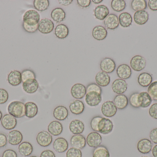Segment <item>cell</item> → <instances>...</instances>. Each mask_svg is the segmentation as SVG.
<instances>
[{"label":"cell","mask_w":157,"mask_h":157,"mask_svg":"<svg viewBox=\"0 0 157 157\" xmlns=\"http://www.w3.org/2000/svg\"><path fill=\"white\" fill-rule=\"evenodd\" d=\"M86 144V138L82 135H75L71 138V145L74 148L81 150L85 148Z\"/></svg>","instance_id":"5bb4252c"},{"label":"cell","mask_w":157,"mask_h":157,"mask_svg":"<svg viewBox=\"0 0 157 157\" xmlns=\"http://www.w3.org/2000/svg\"><path fill=\"white\" fill-rule=\"evenodd\" d=\"M137 81L141 86L147 87L152 84L153 77L150 74L147 73H143L139 75Z\"/></svg>","instance_id":"d6a6232c"},{"label":"cell","mask_w":157,"mask_h":157,"mask_svg":"<svg viewBox=\"0 0 157 157\" xmlns=\"http://www.w3.org/2000/svg\"><path fill=\"white\" fill-rule=\"evenodd\" d=\"M34 7L38 11L43 12L47 10L49 6L48 0H35L33 2Z\"/></svg>","instance_id":"ab89813d"},{"label":"cell","mask_w":157,"mask_h":157,"mask_svg":"<svg viewBox=\"0 0 157 157\" xmlns=\"http://www.w3.org/2000/svg\"><path fill=\"white\" fill-rule=\"evenodd\" d=\"M90 0H77V2L80 7L86 8L90 6L91 3Z\"/></svg>","instance_id":"11a10c76"},{"label":"cell","mask_w":157,"mask_h":157,"mask_svg":"<svg viewBox=\"0 0 157 157\" xmlns=\"http://www.w3.org/2000/svg\"><path fill=\"white\" fill-rule=\"evenodd\" d=\"M40 157H56V156L51 150H46L41 153Z\"/></svg>","instance_id":"9f6ffc18"},{"label":"cell","mask_w":157,"mask_h":157,"mask_svg":"<svg viewBox=\"0 0 157 157\" xmlns=\"http://www.w3.org/2000/svg\"><path fill=\"white\" fill-rule=\"evenodd\" d=\"M7 110L9 114L16 118H21L25 116V106L21 101L11 102L8 105Z\"/></svg>","instance_id":"6da1fadb"},{"label":"cell","mask_w":157,"mask_h":157,"mask_svg":"<svg viewBox=\"0 0 157 157\" xmlns=\"http://www.w3.org/2000/svg\"><path fill=\"white\" fill-rule=\"evenodd\" d=\"M108 35V32L105 28L101 26H98L93 28L92 31V37L97 40L105 39Z\"/></svg>","instance_id":"d4e9b609"},{"label":"cell","mask_w":157,"mask_h":157,"mask_svg":"<svg viewBox=\"0 0 157 157\" xmlns=\"http://www.w3.org/2000/svg\"><path fill=\"white\" fill-rule=\"evenodd\" d=\"M7 141L6 135L2 133H0V148L5 147L7 145Z\"/></svg>","instance_id":"db71d44e"},{"label":"cell","mask_w":157,"mask_h":157,"mask_svg":"<svg viewBox=\"0 0 157 157\" xmlns=\"http://www.w3.org/2000/svg\"><path fill=\"white\" fill-rule=\"evenodd\" d=\"M100 67L102 72L106 73H111L115 70L116 64L111 58L106 57L101 60Z\"/></svg>","instance_id":"30bf717a"},{"label":"cell","mask_w":157,"mask_h":157,"mask_svg":"<svg viewBox=\"0 0 157 157\" xmlns=\"http://www.w3.org/2000/svg\"><path fill=\"white\" fill-rule=\"evenodd\" d=\"M104 24L108 29H115L119 26V18L114 14H110L104 19Z\"/></svg>","instance_id":"d6986e66"},{"label":"cell","mask_w":157,"mask_h":157,"mask_svg":"<svg viewBox=\"0 0 157 157\" xmlns=\"http://www.w3.org/2000/svg\"><path fill=\"white\" fill-rule=\"evenodd\" d=\"M116 73L119 78L125 80L130 78L132 76V69L128 65H121L117 68Z\"/></svg>","instance_id":"ffe728a7"},{"label":"cell","mask_w":157,"mask_h":157,"mask_svg":"<svg viewBox=\"0 0 157 157\" xmlns=\"http://www.w3.org/2000/svg\"><path fill=\"white\" fill-rule=\"evenodd\" d=\"M18 151L21 155L24 157H28L32 154L33 147L30 143L24 142L19 145Z\"/></svg>","instance_id":"1f68e13d"},{"label":"cell","mask_w":157,"mask_h":157,"mask_svg":"<svg viewBox=\"0 0 157 157\" xmlns=\"http://www.w3.org/2000/svg\"><path fill=\"white\" fill-rule=\"evenodd\" d=\"M53 115L56 120L63 121L68 118L69 111L67 108L64 106H58L54 109Z\"/></svg>","instance_id":"7402d4cb"},{"label":"cell","mask_w":157,"mask_h":157,"mask_svg":"<svg viewBox=\"0 0 157 157\" xmlns=\"http://www.w3.org/2000/svg\"><path fill=\"white\" fill-rule=\"evenodd\" d=\"M101 112L105 117L111 118L115 116L117 108L113 101L108 100L104 102L101 106Z\"/></svg>","instance_id":"277c9868"},{"label":"cell","mask_w":157,"mask_h":157,"mask_svg":"<svg viewBox=\"0 0 157 157\" xmlns=\"http://www.w3.org/2000/svg\"><path fill=\"white\" fill-rule=\"evenodd\" d=\"M69 129L71 132L73 134H80L84 131L85 125L82 121L79 120H74L70 123Z\"/></svg>","instance_id":"44dd1931"},{"label":"cell","mask_w":157,"mask_h":157,"mask_svg":"<svg viewBox=\"0 0 157 157\" xmlns=\"http://www.w3.org/2000/svg\"></svg>","instance_id":"e7e4bbea"},{"label":"cell","mask_w":157,"mask_h":157,"mask_svg":"<svg viewBox=\"0 0 157 157\" xmlns=\"http://www.w3.org/2000/svg\"><path fill=\"white\" fill-rule=\"evenodd\" d=\"M69 108L73 114L78 115L83 113L85 110V105L81 100H76L71 102Z\"/></svg>","instance_id":"4316f807"},{"label":"cell","mask_w":157,"mask_h":157,"mask_svg":"<svg viewBox=\"0 0 157 157\" xmlns=\"http://www.w3.org/2000/svg\"><path fill=\"white\" fill-rule=\"evenodd\" d=\"M95 80L97 84L99 86L106 87L109 84L110 77L108 73L101 71L96 74Z\"/></svg>","instance_id":"cb8c5ba5"},{"label":"cell","mask_w":157,"mask_h":157,"mask_svg":"<svg viewBox=\"0 0 157 157\" xmlns=\"http://www.w3.org/2000/svg\"><path fill=\"white\" fill-rule=\"evenodd\" d=\"M152 154L154 157H157V144L155 145L152 149Z\"/></svg>","instance_id":"91938a15"},{"label":"cell","mask_w":157,"mask_h":157,"mask_svg":"<svg viewBox=\"0 0 157 157\" xmlns=\"http://www.w3.org/2000/svg\"><path fill=\"white\" fill-rule=\"evenodd\" d=\"M25 116L27 118H33L37 114L38 108L36 103L33 102H28L25 104Z\"/></svg>","instance_id":"836d02e7"},{"label":"cell","mask_w":157,"mask_h":157,"mask_svg":"<svg viewBox=\"0 0 157 157\" xmlns=\"http://www.w3.org/2000/svg\"><path fill=\"white\" fill-rule=\"evenodd\" d=\"M22 82H24L28 79H36V76L33 71L29 69L24 70L21 73Z\"/></svg>","instance_id":"7bdbcfd3"},{"label":"cell","mask_w":157,"mask_h":157,"mask_svg":"<svg viewBox=\"0 0 157 157\" xmlns=\"http://www.w3.org/2000/svg\"><path fill=\"white\" fill-rule=\"evenodd\" d=\"M52 135L47 131H42L37 135V143L42 147H47L50 145L52 143Z\"/></svg>","instance_id":"8992f818"},{"label":"cell","mask_w":157,"mask_h":157,"mask_svg":"<svg viewBox=\"0 0 157 157\" xmlns=\"http://www.w3.org/2000/svg\"><path fill=\"white\" fill-rule=\"evenodd\" d=\"M109 9L107 6L103 5L98 6L94 9V16L97 19L102 20L109 15Z\"/></svg>","instance_id":"f1b7e54d"},{"label":"cell","mask_w":157,"mask_h":157,"mask_svg":"<svg viewBox=\"0 0 157 157\" xmlns=\"http://www.w3.org/2000/svg\"><path fill=\"white\" fill-rule=\"evenodd\" d=\"M2 112L0 111V121L2 120Z\"/></svg>","instance_id":"6125c7cd"},{"label":"cell","mask_w":157,"mask_h":157,"mask_svg":"<svg viewBox=\"0 0 157 157\" xmlns=\"http://www.w3.org/2000/svg\"><path fill=\"white\" fill-rule=\"evenodd\" d=\"M59 4L64 6H68L72 3L73 0H59Z\"/></svg>","instance_id":"680465c9"},{"label":"cell","mask_w":157,"mask_h":157,"mask_svg":"<svg viewBox=\"0 0 157 157\" xmlns=\"http://www.w3.org/2000/svg\"><path fill=\"white\" fill-rule=\"evenodd\" d=\"M131 7L136 12L144 10L147 7V3L145 0H133L131 3Z\"/></svg>","instance_id":"f35d334b"},{"label":"cell","mask_w":157,"mask_h":157,"mask_svg":"<svg viewBox=\"0 0 157 157\" xmlns=\"http://www.w3.org/2000/svg\"><path fill=\"white\" fill-rule=\"evenodd\" d=\"M54 24L53 21L48 18H43L40 20L38 24V29L40 33L49 34L54 29Z\"/></svg>","instance_id":"9c48e42d"},{"label":"cell","mask_w":157,"mask_h":157,"mask_svg":"<svg viewBox=\"0 0 157 157\" xmlns=\"http://www.w3.org/2000/svg\"><path fill=\"white\" fill-rule=\"evenodd\" d=\"M102 118V117H101V116H96V117L92 118V120H91L90 123V127L94 131L97 132H98V124L99 122Z\"/></svg>","instance_id":"7dc6e473"},{"label":"cell","mask_w":157,"mask_h":157,"mask_svg":"<svg viewBox=\"0 0 157 157\" xmlns=\"http://www.w3.org/2000/svg\"><path fill=\"white\" fill-rule=\"evenodd\" d=\"M82 154L80 149L71 147L66 153V157H82Z\"/></svg>","instance_id":"f6af8a7d"},{"label":"cell","mask_w":157,"mask_h":157,"mask_svg":"<svg viewBox=\"0 0 157 157\" xmlns=\"http://www.w3.org/2000/svg\"><path fill=\"white\" fill-rule=\"evenodd\" d=\"M149 14L145 10L136 11L134 14V20L137 25H144L148 21Z\"/></svg>","instance_id":"603a6c76"},{"label":"cell","mask_w":157,"mask_h":157,"mask_svg":"<svg viewBox=\"0 0 157 157\" xmlns=\"http://www.w3.org/2000/svg\"><path fill=\"white\" fill-rule=\"evenodd\" d=\"M39 88V84L36 79H28L23 83V88L28 94H33Z\"/></svg>","instance_id":"e0dca14e"},{"label":"cell","mask_w":157,"mask_h":157,"mask_svg":"<svg viewBox=\"0 0 157 157\" xmlns=\"http://www.w3.org/2000/svg\"><path fill=\"white\" fill-rule=\"evenodd\" d=\"M92 157H110V153L106 147L99 146L93 150Z\"/></svg>","instance_id":"74e56055"},{"label":"cell","mask_w":157,"mask_h":157,"mask_svg":"<svg viewBox=\"0 0 157 157\" xmlns=\"http://www.w3.org/2000/svg\"><path fill=\"white\" fill-rule=\"evenodd\" d=\"M40 21V15L37 11L29 10L26 11L23 16V22L29 25L36 26L38 25Z\"/></svg>","instance_id":"7a4b0ae2"},{"label":"cell","mask_w":157,"mask_h":157,"mask_svg":"<svg viewBox=\"0 0 157 157\" xmlns=\"http://www.w3.org/2000/svg\"><path fill=\"white\" fill-rule=\"evenodd\" d=\"M113 102L117 109L123 110L128 106L129 100L126 96L121 94L117 95L114 97Z\"/></svg>","instance_id":"f546056e"},{"label":"cell","mask_w":157,"mask_h":157,"mask_svg":"<svg viewBox=\"0 0 157 157\" xmlns=\"http://www.w3.org/2000/svg\"><path fill=\"white\" fill-rule=\"evenodd\" d=\"M101 95L95 91H90L86 94L85 100L90 107H94L98 106L101 101Z\"/></svg>","instance_id":"5b68a950"},{"label":"cell","mask_w":157,"mask_h":157,"mask_svg":"<svg viewBox=\"0 0 157 157\" xmlns=\"http://www.w3.org/2000/svg\"><path fill=\"white\" fill-rule=\"evenodd\" d=\"M148 6L152 11H157V0H149Z\"/></svg>","instance_id":"6f0895ef"},{"label":"cell","mask_w":157,"mask_h":157,"mask_svg":"<svg viewBox=\"0 0 157 157\" xmlns=\"http://www.w3.org/2000/svg\"><path fill=\"white\" fill-rule=\"evenodd\" d=\"M2 157H17V154L12 149H7L3 153Z\"/></svg>","instance_id":"816d5d0a"},{"label":"cell","mask_w":157,"mask_h":157,"mask_svg":"<svg viewBox=\"0 0 157 157\" xmlns=\"http://www.w3.org/2000/svg\"><path fill=\"white\" fill-rule=\"evenodd\" d=\"M153 144L149 139H142L137 143V148L138 151L141 154H149L152 149Z\"/></svg>","instance_id":"2e32d148"},{"label":"cell","mask_w":157,"mask_h":157,"mask_svg":"<svg viewBox=\"0 0 157 157\" xmlns=\"http://www.w3.org/2000/svg\"><path fill=\"white\" fill-rule=\"evenodd\" d=\"M71 94L73 97L76 99H81L86 94V87L81 84H76L72 87Z\"/></svg>","instance_id":"4fadbf2b"},{"label":"cell","mask_w":157,"mask_h":157,"mask_svg":"<svg viewBox=\"0 0 157 157\" xmlns=\"http://www.w3.org/2000/svg\"><path fill=\"white\" fill-rule=\"evenodd\" d=\"M118 18L119 23L123 27H128L132 25V15L127 12L121 13Z\"/></svg>","instance_id":"8d00e7d4"},{"label":"cell","mask_w":157,"mask_h":157,"mask_svg":"<svg viewBox=\"0 0 157 157\" xmlns=\"http://www.w3.org/2000/svg\"><path fill=\"white\" fill-rule=\"evenodd\" d=\"M147 93L151 97L152 100L157 101V81L153 82L148 86Z\"/></svg>","instance_id":"b9f144b4"},{"label":"cell","mask_w":157,"mask_h":157,"mask_svg":"<svg viewBox=\"0 0 157 157\" xmlns=\"http://www.w3.org/2000/svg\"><path fill=\"white\" fill-rule=\"evenodd\" d=\"M111 6L115 12H121L126 7V2L124 0H113L111 3Z\"/></svg>","instance_id":"60d3db41"},{"label":"cell","mask_w":157,"mask_h":157,"mask_svg":"<svg viewBox=\"0 0 157 157\" xmlns=\"http://www.w3.org/2000/svg\"><path fill=\"white\" fill-rule=\"evenodd\" d=\"M69 30L68 27L64 24L58 25L55 29V36L58 38L63 39L68 37Z\"/></svg>","instance_id":"e575fe53"},{"label":"cell","mask_w":157,"mask_h":157,"mask_svg":"<svg viewBox=\"0 0 157 157\" xmlns=\"http://www.w3.org/2000/svg\"><path fill=\"white\" fill-rule=\"evenodd\" d=\"M8 99V94L3 88H0V104H3Z\"/></svg>","instance_id":"c3c4849f"},{"label":"cell","mask_w":157,"mask_h":157,"mask_svg":"<svg viewBox=\"0 0 157 157\" xmlns=\"http://www.w3.org/2000/svg\"><path fill=\"white\" fill-rule=\"evenodd\" d=\"M23 27L24 29L29 33H34L37 30L38 25L36 26H29L23 22Z\"/></svg>","instance_id":"681fc988"},{"label":"cell","mask_w":157,"mask_h":157,"mask_svg":"<svg viewBox=\"0 0 157 157\" xmlns=\"http://www.w3.org/2000/svg\"><path fill=\"white\" fill-rule=\"evenodd\" d=\"M149 138L154 143L157 144V128L151 130L149 135Z\"/></svg>","instance_id":"f5cc1de1"},{"label":"cell","mask_w":157,"mask_h":157,"mask_svg":"<svg viewBox=\"0 0 157 157\" xmlns=\"http://www.w3.org/2000/svg\"><path fill=\"white\" fill-rule=\"evenodd\" d=\"M138 100L140 108H144L149 107L152 102V98L148 93L146 92L139 93Z\"/></svg>","instance_id":"4dcf8cb0"},{"label":"cell","mask_w":157,"mask_h":157,"mask_svg":"<svg viewBox=\"0 0 157 157\" xmlns=\"http://www.w3.org/2000/svg\"><path fill=\"white\" fill-rule=\"evenodd\" d=\"M112 122L109 119L102 118L98 124V132L103 135H107L111 132L113 129Z\"/></svg>","instance_id":"52a82bcc"},{"label":"cell","mask_w":157,"mask_h":157,"mask_svg":"<svg viewBox=\"0 0 157 157\" xmlns=\"http://www.w3.org/2000/svg\"><path fill=\"white\" fill-rule=\"evenodd\" d=\"M86 89V93L90 91H95L101 94V92H102L101 87L95 83H91L88 85Z\"/></svg>","instance_id":"bcb514c9"},{"label":"cell","mask_w":157,"mask_h":157,"mask_svg":"<svg viewBox=\"0 0 157 157\" xmlns=\"http://www.w3.org/2000/svg\"><path fill=\"white\" fill-rule=\"evenodd\" d=\"M86 142L90 147L96 148L100 146L102 143V137L97 132H92L88 135Z\"/></svg>","instance_id":"ba28073f"},{"label":"cell","mask_w":157,"mask_h":157,"mask_svg":"<svg viewBox=\"0 0 157 157\" xmlns=\"http://www.w3.org/2000/svg\"><path fill=\"white\" fill-rule=\"evenodd\" d=\"M7 81L13 86H18L22 81L21 73L18 71H11L8 74Z\"/></svg>","instance_id":"484cf974"},{"label":"cell","mask_w":157,"mask_h":157,"mask_svg":"<svg viewBox=\"0 0 157 157\" xmlns=\"http://www.w3.org/2000/svg\"><path fill=\"white\" fill-rule=\"evenodd\" d=\"M139 94V93L137 92L133 93L129 97V102L130 105L135 108H140L138 100Z\"/></svg>","instance_id":"ee69618b"},{"label":"cell","mask_w":157,"mask_h":157,"mask_svg":"<svg viewBox=\"0 0 157 157\" xmlns=\"http://www.w3.org/2000/svg\"><path fill=\"white\" fill-rule=\"evenodd\" d=\"M146 59L141 55H136L131 59L130 65L131 68L136 72H140L144 70L146 66Z\"/></svg>","instance_id":"3957f363"},{"label":"cell","mask_w":157,"mask_h":157,"mask_svg":"<svg viewBox=\"0 0 157 157\" xmlns=\"http://www.w3.org/2000/svg\"><path fill=\"white\" fill-rule=\"evenodd\" d=\"M23 135L17 130H13L9 132L7 136L8 143L12 145L20 144L23 141Z\"/></svg>","instance_id":"9a60e30c"},{"label":"cell","mask_w":157,"mask_h":157,"mask_svg":"<svg viewBox=\"0 0 157 157\" xmlns=\"http://www.w3.org/2000/svg\"><path fill=\"white\" fill-rule=\"evenodd\" d=\"M48 131L49 133L54 135L58 136L62 133L63 127L62 124L58 121H53L49 124L48 126Z\"/></svg>","instance_id":"83f0119b"},{"label":"cell","mask_w":157,"mask_h":157,"mask_svg":"<svg viewBox=\"0 0 157 157\" xmlns=\"http://www.w3.org/2000/svg\"><path fill=\"white\" fill-rule=\"evenodd\" d=\"M127 88L128 84L126 81L121 78L114 80L112 84L113 91L118 95H121L125 93Z\"/></svg>","instance_id":"8fae6325"},{"label":"cell","mask_w":157,"mask_h":157,"mask_svg":"<svg viewBox=\"0 0 157 157\" xmlns=\"http://www.w3.org/2000/svg\"><path fill=\"white\" fill-rule=\"evenodd\" d=\"M150 116L155 120H157V103H154L149 109Z\"/></svg>","instance_id":"f907efd6"},{"label":"cell","mask_w":157,"mask_h":157,"mask_svg":"<svg viewBox=\"0 0 157 157\" xmlns=\"http://www.w3.org/2000/svg\"><path fill=\"white\" fill-rule=\"evenodd\" d=\"M29 157H37L35 156H32Z\"/></svg>","instance_id":"be15d7a7"},{"label":"cell","mask_w":157,"mask_h":157,"mask_svg":"<svg viewBox=\"0 0 157 157\" xmlns=\"http://www.w3.org/2000/svg\"><path fill=\"white\" fill-rule=\"evenodd\" d=\"M92 2L95 4H99L102 2V0H92Z\"/></svg>","instance_id":"94428289"},{"label":"cell","mask_w":157,"mask_h":157,"mask_svg":"<svg viewBox=\"0 0 157 157\" xmlns=\"http://www.w3.org/2000/svg\"><path fill=\"white\" fill-rule=\"evenodd\" d=\"M51 18L57 23L62 22L65 19L66 14L62 8L58 7L53 9L51 14Z\"/></svg>","instance_id":"d590c367"},{"label":"cell","mask_w":157,"mask_h":157,"mask_svg":"<svg viewBox=\"0 0 157 157\" xmlns=\"http://www.w3.org/2000/svg\"><path fill=\"white\" fill-rule=\"evenodd\" d=\"M2 126L6 130H12L14 129L17 124L16 118L9 114L4 115L1 120Z\"/></svg>","instance_id":"7c38bea8"},{"label":"cell","mask_w":157,"mask_h":157,"mask_svg":"<svg viewBox=\"0 0 157 157\" xmlns=\"http://www.w3.org/2000/svg\"><path fill=\"white\" fill-rule=\"evenodd\" d=\"M53 147L56 152L59 153H64L68 150L69 143L67 140L64 138L59 137L54 141Z\"/></svg>","instance_id":"ac0fdd59"}]
</instances>
